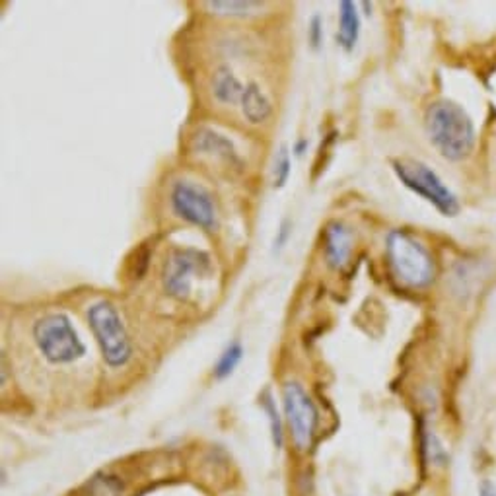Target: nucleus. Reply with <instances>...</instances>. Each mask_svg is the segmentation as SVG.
Masks as SVG:
<instances>
[{
    "mask_svg": "<svg viewBox=\"0 0 496 496\" xmlns=\"http://www.w3.org/2000/svg\"><path fill=\"white\" fill-rule=\"evenodd\" d=\"M426 133L431 143L448 160L466 158L475 144V126L464 108L442 100L426 111Z\"/></svg>",
    "mask_w": 496,
    "mask_h": 496,
    "instance_id": "obj_1",
    "label": "nucleus"
},
{
    "mask_svg": "<svg viewBox=\"0 0 496 496\" xmlns=\"http://www.w3.org/2000/svg\"><path fill=\"white\" fill-rule=\"evenodd\" d=\"M387 259L396 276L413 288L429 286L434 279V259L419 239L403 230H394L386 239Z\"/></svg>",
    "mask_w": 496,
    "mask_h": 496,
    "instance_id": "obj_2",
    "label": "nucleus"
},
{
    "mask_svg": "<svg viewBox=\"0 0 496 496\" xmlns=\"http://www.w3.org/2000/svg\"><path fill=\"white\" fill-rule=\"evenodd\" d=\"M86 318L106 364L111 368H121L129 362L133 356V344L117 308L111 302H106V300H100V302H94L88 308Z\"/></svg>",
    "mask_w": 496,
    "mask_h": 496,
    "instance_id": "obj_3",
    "label": "nucleus"
},
{
    "mask_svg": "<svg viewBox=\"0 0 496 496\" xmlns=\"http://www.w3.org/2000/svg\"><path fill=\"white\" fill-rule=\"evenodd\" d=\"M33 341L51 364H71L86 352L83 339L65 314H48L33 323Z\"/></svg>",
    "mask_w": 496,
    "mask_h": 496,
    "instance_id": "obj_4",
    "label": "nucleus"
},
{
    "mask_svg": "<svg viewBox=\"0 0 496 496\" xmlns=\"http://www.w3.org/2000/svg\"><path fill=\"white\" fill-rule=\"evenodd\" d=\"M213 273V259L209 253L195 248H178L170 253L161 269V284L168 296L176 300H189L195 279H204Z\"/></svg>",
    "mask_w": 496,
    "mask_h": 496,
    "instance_id": "obj_5",
    "label": "nucleus"
},
{
    "mask_svg": "<svg viewBox=\"0 0 496 496\" xmlns=\"http://www.w3.org/2000/svg\"><path fill=\"white\" fill-rule=\"evenodd\" d=\"M396 176L401 179L403 186L417 193L419 197L434 204L444 216H456L459 211V203L456 195L449 191L444 181L436 176L429 166L419 160L401 158L391 161Z\"/></svg>",
    "mask_w": 496,
    "mask_h": 496,
    "instance_id": "obj_6",
    "label": "nucleus"
},
{
    "mask_svg": "<svg viewBox=\"0 0 496 496\" xmlns=\"http://www.w3.org/2000/svg\"><path fill=\"white\" fill-rule=\"evenodd\" d=\"M283 405L288 429H291L292 434V442L298 449L306 452L314 444L319 424V414L314 401H311L302 386L296 382H288L283 387Z\"/></svg>",
    "mask_w": 496,
    "mask_h": 496,
    "instance_id": "obj_7",
    "label": "nucleus"
},
{
    "mask_svg": "<svg viewBox=\"0 0 496 496\" xmlns=\"http://www.w3.org/2000/svg\"><path fill=\"white\" fill-rule=\"evenodd\" d=\"M171 209L189 224H195L204 230H213L216 226V206L211 193L201 186L187 179H179L174 183L170 193Z\"/></svg>",
    "mask_w": 496,
    "mask_h": 496,
    "instance_id": "obj_8",
    "label": "nucleus"
},
{
    "mask_svg": "<svg viewBox=\"0 0 496 496\" xmlns=\"http://www.w3.org/2000/svg\"><path fill=\"white\" fill-rule=\"evenodd\" d=\"M191 148L197 154L222 160L230 166H241V158L238 156L234 143L224 135L216 133L214 129H209V126H201V129L195 131L191 138Z\"/></svg>",
    "mask_w": 496,
    "mask_h": 496,
    "instance_id": "obj_9",
    "label": "nucleus"
},
{
    "mask_svg": "<svg viewBox=\"0 0 496 496\" xmlns=\"http://www.w3.org/2000/svg\"><path fill=\"white\" fill-rule=\"evenodd\" d=\"M352 248V234L343 222H329L323 232V249L331 269H341L349 261Z\"/></svg>",
    "mask_w": 496,
    "mask_h": 496,
    "instance_id": "obj_10",
    "label": "nucleus"
},
{
    "mask_svg": "<svg viewBox=\"0 0 496 496\" xmlns=\"http://www.w3.org/2000/svg\"><path fill=\"white\" fill-rule=\"evenodd\" d=\"M211 88L216 101L224 103V106H238L246 91V86L239 83V78L232 73V68L228 66L216 68L211 80Z\"/></svg>",
    "mask_w": 496,
    "mask_h": 496,
    "instance_id": "obj_11",
    "label": "nucleus"
},
{
    "mask_svg": "<svg viewBox=\"0 0 496 496\" xmlns=\"http://www.w3.org/2000/svg\"><path fill=\"white\" fill-rule=\"evenodd\" d=\"M361 36V16L359 8L351 0H343L339 4V31L337 41L344 51H352Z\"/></svg>",
    "mask_w": 496,
    "mask_h": 496,
    "instance_id": "obj_12",
    "label": "nucleus"
},
{
    "mask_svg": "<svg viewBox=\"0 0 496 496\" xmlns=\"http://www.w3.org/2000/svg\"><path fill=\"white\" fill-rule=\"evenodd\" d=\"M239 106H241V113H244V117L253 125L267 121L273 113V106H271L269 98L265 96V91L256 83H249L246 86L244 98H241Z\"/></svg>",
    "mask_w": 496,
    "mask_h": 496,
    "instance_id": "obj_13",
    "label": "nucleus"
},
{
    "mask_svg": "<svg viewBox=\"0 0 496 496\" xmlns=\"http://www.w3.org/2000/svg\"><path fill=\"white\" fill-rule=\"evenodd\" d=\"M204 6L218 16L246 18L257 14L265 8V3H257V0H211V3H204Z\"/></svg>",
    "mask_w": 496,
    "mask_h": 496,
    "instance_id": "obj_14",
    "label": "nucleus"
},
{
    "mask_svg": "<svg viewBox=\"0 0 496 496\" xmlns=\"http://www.w3.org/2000/svg\"><path fill=\"white\" fill-rule=\"evenodd\" d=\"M241 356H244V349H241V344L230 343L214 366V376L218 379H224L230 374H234L238 364L241 362Z\"/></svg>",
    "mask_w": 496,
    "mask_h": 496,
    "instance_id": "obj_15",
    "label": "nucleus"
},
{
    "mask_svg": "<svg viewBox=\"0 0 496 496\" xmlns=\"http://www.w3.org/2000/svg\"><path fill=\"white\" fill-rule=\"evenodd\" d=\"M292 171V160H291V150L286 146H281L279 152L274 156V164H273V187L274 189H283L286 186L288 178H291Z\"/></svg>",
    "mask_w": 496,
    "mask_h": 496,
    "instance_id": "obj_16",
    "label": "nucleus"
},
{
    "mask_svg": "<svg viewBox=\"0 0 496 496\" xmlns=\"http://www.w3.org/2000/svg\"><path fill=\"white\" fill-rule=\"evenodd\" d=\"M263 405H265V411H267V414H269L274 446L281 448L283 446V426H281V419H279V411H276V405L273 403V397L269 394L265 396Z\"/></svg>",
    "mask_w": 496,
    "mask_h": 496,
    "instance_id": "obj_17",
    "label": "nucleus"
},
{
    "mask_svg": "<svg viewBox=\"0 0 496 496\" xmlns=\"http://www.w3.org/2000/svg\"><path fill=\"white\" fill-rule=\"evenodd\" d=\"M308 38H309L311 48H314V49H319L321 39H323V22H321V18H319L318 14H316V16H311V20H309Z\"/></svg>",
    "mask_w": 496,
    "mask_h": 496,
    "instance_id": "obj_18",
    "label": "nucleus"
},
{
    "mask_svg": "<svg viewBox=\"0 0 496 496\" xmlns=\"http://www.w3.org/2000/svg\"><path fill=\"white\" fill-rule=\"evenodd\" d=\"M291 234H292V222L283 221L279 232H276V238H274V249H283L284 244L288 241V238H291Z\"/></svg>",
    "mask_w": 496,
    "mask_h": 496,
    "instance_id": "obj_19",
    "label": "nucleus"
},
{
    "mask_svg": "<svg viewBox=\"0 0 496 496\" xmlns=\"http://www.w3.org/2000/svg\"><path fill=\"white\" fill-rule=\"evenodd\" d=\"M479 496H496V489H494V484H492V483H489V481H484V483L481 484Z\"/></svg>",
    "mask_w": 496,
    "mask_h": 496,
    "instance_id": "obj_20",
    "label": "nucleus"
},
{
    "mask_svg": "<svg viewBox=\"0 0 496 496\" xmlns=\"http://www.w3.org/2000/svg\"><path fill=\"white\" fill-rule=\"evenodd\" d=\"M306 150H308V141H306V138H300V141L294 144V154L302 156Z\"/></svg>",
    "mask_w": 496,
    "mask_h": 496,
    "instance_id": "obj_21",
    "label": "nucleus"
}]
</instances>
